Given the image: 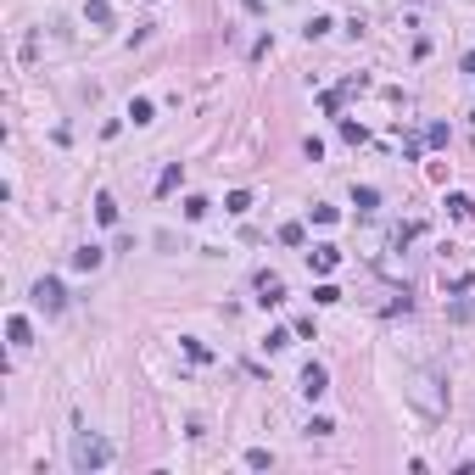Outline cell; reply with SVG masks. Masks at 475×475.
I'll return each mask as SVG.
<instances>
[{
  "mask_svg": "<svg viewBox=\"0 0 475 475\" xmlns=\"http://www.w3.org/2000/svg\"><path fill=\"white\" fill-rule=\"evenodd\" d=\"M101 263H106V252H101V246H79V252H73V269H79V274H95Z\"/></svg>",
  "mask_w": 475,
  "mask_h": 475,
  "instance_id": "5",
  "label": "cell"
},
{
  "mask_svg": "<svg viewBox=\"0 0 475 475\" xmlns=\"http://www.w3.org/2000/svg\"><path fill=\"white\" fill-rule=\"evenodd\" d=\"M179 179H185V168H179V162H168V168H162V179H157V190H162V196H168V190H179Z\"/></svg>",
  "mask_w": 475,
  "mask_h": 475,
  "instance_id": "11",
  "label": "cell"
},
{
  "mask_svg": "<svg viewBox=\"0 0 475 475\" xmlns=\"http://www.w3.org/2000/svg\"><path fill=\"white\" fill-rule=\"evenodd\" d=\"M224 207H230V213H246V207H252V196H246V190H230V202H224Z\"/></svg>",
  "mask_w": 475,
  "mask_h": 475,
  "instance_id": "16",
  "label": "cell"
},
{
  "mask_svg": "<svg viewBox=\"0 0 475 475\" xmlns=\"http://www.w3.org/2000/svg\"><path fill=\"white\" fill-rule=\"evenodd\" d=\"M257 291H263V308L285 297V285H280V274H257Z\"/></svg>",
  "mask_w": 475,
  "mask_h": 475,
  "instance_id": "7",
  "label": "cell"
},
{
  "mask_svg": "<svg viewBox=\"0 0 475 475\" xmlns=\"http://www.w3.org/2000/svg\"><path fill=\"white\" fill-rule=\"evenodd\" d=\"M34 302H39L45 314H62V308H68V291H62V280H56V274L34 280Z\"/></svg>",
  "mask_w": 475,
  "mask_h": 475,
  "instance_id": "2",
  "label": "cell"
},
{
  "mask_svg": "<svg viewBox=\"0 0 475 475\" xmlns=\"http://www.w3.org/2000/svg\"><path fill=\"white\" fill-rule=\"evenodd\" d=\"M324 392H330V375H324L319 364H308V369H302V397L314 402V397H324Z\"/></svg>",
  "mask_w": 475,
  "mask_h": 475,
  "instance_id": "3",
  "label": "cell"
},
{
  "mask_svg": "<svg viewBox=\"0 0 475 475\" xmlns=\"http://www.w3.org/2000/svg\"><path fill=\"white\" fill-rule=\"evenodd\" d=\"M152 112H157V106H152L146 95H135V101H129V118H135V123H152Z\"/></svg>",
  "mask_w": 475,
  "mask_h": 475,
  "instance_id": "12",
  "label": "cell"
},
{
  "mask_svg": "<svg viewBox=\"0 0 475 475\" xmlns=\"http://www.w3.org/2000/svg\"><path fill=\"white\" fill-rule=\"evenodd\" d=\"M68 459H73V470H106L112 464V442L106 436H95V431H73V448H68Z\"/></svg>",
  "mask_w": 475,
  "mask_h": 475,
  "instance_id": "1",
  "label": "cell"
},
{
  "mask_svg": "<svg viewBox=\"0 0 475 475\" xmlns=\"http://www.w3.org/2000/svg\"><path fill=\"white\" fill-rule=\"evenodd\" d=\"M246 464H252V470H269V464H274V453H269V448H252V453H246Z\"/></svg>",
  "mask_w": 475,
  "mask_h": 475,
  "instance_id": "14",
  "label": "cell"
},
{
  "mask_svg": "<svg viewBox=\"0 0 475 475\" xmlns=\"http://www.w3.org/2000/svg\"><path fill=\"white\" fill-rule=\"evenodd\" d=\"M6 341H11L17 352H23V347L34 341V324H28V319H23V314H11V319H6Z\"/></svg>",
  "mask_w": 475,
  "mask_h": 475,
  "instance_id": "4",
  "label": "cell"
},
{
  "mask_svg": "<svg viewBox=\"0 0 475 475\" xmlns=\"http://www.w3.org/2000/svg\"><path fill=\"white\" fill-rule=\"evenodd\" d=\"M95 218H101V224H118V202H112V196H106V190H101V196H95Z\"/></svg>",
  "mask_w": 475,
  "mask_h": 475,
  "instance_id": "10",
  "label": "cell"
},
{
  "mask_svg": "<svg viewBox=\"0 0 475 475\" xmlns=\"http://www.w3.org/2000/svg\"><path fill=\"white\" fill-rule=\"evenodd\" d=\"M280 240L285 246H302V224H280Z\"/></svg>",
  "mask_w": 475,
  "mask_h": 475,
  "instance_id": "17",
  "label": "cell"
},
{
  "mask_svg": "<svg viewBox=\"0 0 475 475\" xmlns=\"http://www.w3.org/2000/svg\"><path fill=\"white\" fill-rule=\"evenodd\" d=\"M291 347V330H269V352H285Z\"/></svg>",
  "mask_w": 475,
  "mask_h": 475,
  "instance_id": "15",
  "label": "cell"
},
{
  "mask_svg": "<svg viewBox=\"0 0 475 475\" xmlns=\"http://www.w3.org/2000/svg\"><path fill=\"white\" fill-rule=\"evenodd\" d=\"M84 17H90L95 28H106V23H112V6H106V0H90V6H84Z\"/></svg>",
  "mask_w": 475,
  "mask_h": 475,
  "instance_id": "9",
  "label": "cell"
},
{
  "mask_svg": "<svg viewBox=\"0 0 475 475\" xmlns=\"http://www.w3.org/2000/svg\"><path fill=\"white\" fill-rule=\"evenodd\" d=\"M352 207H358V213H375V207H381V190H375V185H358V190H352Z\"/></svg>",
  "mask_w": 475,
  "mask_h": 475,
  "instance_id": "6",
  "label": "cell"
},
{
  "mask_svg": "<svg viewBox=\"0 0 475 475\" xmlns=\"http://www.w3.org/2000/svg\"><path fill=\"white\" fill-rule=\"evenodd\" d=\"M464 73H475V51H470V56H464Z\"/></svg>",
  "mask_w": 475,
  "mask_h": 475,
  "instance_id": "18",
  "label": "cell"
},
{
  "mask_svg": "<svg viewBox=\"0 0 475 475\" xmlns=\"http://www.w3.org/2000/svg\"><path fill=\"white\" fill-rule=\"evenodd\" d=\"M448 213H453V218H464V213H470V196H464V190H453V196H448Z\"/></svg>",
  "mask_w": 475,
  "mask_h": 475,
  "instance_id": "13",
  "label": "cell"
},
{
  "mask_svg": "<svg viewBox=\"0 0 475 475\" xmlns=\"http://www.w3.org/2000/svg\"><path fill=\"white\" fill-rule=\"evenodd\" d=\"M335 263H341V252H335V246H314V274H330Z\"/></svg>",
  "mask_w": 475,
  "mask_h": 475,
  "instance_id": "8",
  "label": "cell"
}]
</instances>
